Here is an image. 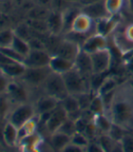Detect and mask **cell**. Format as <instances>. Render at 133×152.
<instances>
[{
    "mask_svg": "<svg viewBox=\"0 0 133 152\" xmlns=\"http://www.w3.org/2000/svg\"><path fill=\"white\" fill-rule=\"evenodd\" d=\"M106 114L112 122L133 129V84L130 82L118 86Z\"/></svg>",
    "mask_w": 133,
    "mask_h": 152,
    "instance_id": "cell-1",
    "label": "cell"
},
{
    "mask_svg": "<svg viewBox=\"0 0 133 152\" xmlns=\"http://www.w3.org/2000/svg\"><path fill=\"white\" fill-rule=\"evenodd\" d=\"M62 75L69 94L79 95L91 91L89 80L85 78L75 67Z\"/></svg>",
    "mask_w": 133,
    "mask_h": 152,
    "instance_id": "cell-2",
    "label": "cell"
},
{
    "mask_svg": "<svg viewBox=\"0 0 133 152\" xmlns=\"http://www.w3.org/2000/svg\"><path fill=\"white\" fill-rule=\"evenodd\" d=\"M44 85L46 94L56 98L60 102L69 94L63 75L60 73L52 72L44 83Z\"/></svg>",
    "mask_w": 133,
    "mask_h": 152,
    "instance_id": "cell-3",
    "label": "cell"
},
{
    "mask_svg": "<svg viewBox=\"0 0 133 152\" xmlns=\"http://www.w3.org/2000/svg\"><path fill=\"white\" fill-rule=\"evenodd\" d=\"M91 55L93 74L108 73L111 68L112 54L109 47L96 51Z\"/></svg>",
    "mask_w": 133,
    "mask_h": 152,
    "instance_id": "cell-4",
    "label": "cell"
},
{
    "mask_svg": "<svg viewBox=\"0 0 133 152\" xmlns=\"http://www.w3.org/2000/svg\"><path fill=\"white\" fill-rule=\"evenodd\" d=\"M34 110L32 105L26 102L21 103L10 114L8 121L19 129L34 117Z\"/></svg>",
    "mask_w": 133,
    "mask_h": 152,
    "instance_id": "cell-5",
    "label": "cell"
},
{
    "mask_svg": "<svg viewBox=\"0 0 133 152\" xmlns=\"http://www.w3.org/2000/svg\"><path fill=\"white\" fill-rule=\"evenodd\" d=\"M52 70L49 66L46 67H38V68H28L26 67L24 74L21 76L26 83L32 85H40L45 82Z\"/></svg>",
    "mask_w": 133,
    "mask_h": 152,
    "instance_id": "cell-6",
    "label": "cell"
},
{
    "mask_svg": "<svg viewBox=\"0 0 133 152\" xmlns=\"http://www.w3.org/2000/svg\"><path fill=\"white\" fill-rule=\"evenodd\" d=\"M52 55L46 50H31L26 57L24 64L28 68L49 66Z\"/></svg>",
    "mask_w": 133,
    "mask_h": 152,
    "instance_id": "cell-7",
    "label": "cell"
},
{
    "mask_svg": "<svg viewBox=\"0 0 133 152\" xmlns=\"http://www.w3.org/2000/svg\"><path fill=\"white\" fill-rule=\"evenodd\" d=\"M106 47H108L107 36L96 32L90 34L86 38V40L81 46V49L86 52L87 53L91 54L94 52Z\"/></svg>",
    "mask_w": 133,
    "mask_h": 152,
    "instance_id": "cell-8",
    "label": "cell"
},
{
    "mask_svg": "<svg viewBox=\"0 0 133 152\" xmlns=\"http://www.w3.org/2000/svg\"><path fill=\"white\" fill-rule=\"evenodd\" d=\"M80 51H81L80 45L65 38V39H63L61 41L58 48H57L53 55H58L63 57V58L74 62Z\"/></svg>",
    "mask_w": 133,
    "mask_h": 152,
    "instance_id": "cell-9",
    "label": "cell"
},
{
    "mask_svg": "<svg viewBox=\"0 0 133 152\" xmlns=\"http://www.w3.org/2000/svg\"><path fill=\"white\" fill-rule=\"evenodd\" d=\"M67 118H68V114L66 110L63 108L61 104H59L53 110L50 118L45 124L47 131L50 134H53V133L57 131Z\"/></svg>",
    "mask_w": 133,
    "mask_h": 152,
    "instance_id": "cell-10",
    "label": "cell"
},
{
    "mask_svg": "<svg viewBox=\"0 0 133 152\" xmlns=\"http://www.w3.org/2000/svg\"><path fill=\"white\" fill-rule=\"evenodd\" d=\"M93 27L96 28V24L94 23L93 19H91L90 16H88L86 14L81 11L80 14L74 19L71 31L90 35L93 34L91 32V30H92Z\"/></svg>",
    "mask_w": 133,
    "mask_h": 152,
    "instance_id": "cell-11",
    "label": "cell"
},
{
    "mask_svg": "<svg viewBox=\"0 0 133 152\" xmlns=\"http://www.w3.org/2000/svg\"><path fill=\"white\" fill-rule=\"evenodd\" d=\"M74 67L88 80H90L91 76L93 74L91 55L82 49L74 61Z\"/></svg>",
    "mask_w": 133,
    "mask_h": 152,
    "instance_id": "cell-12",
    "label": "cell"
},
{
    "mask_svg": "<svg viewBox=\"0 0 133 152\" xmlns=\"http://www.w3.org/2000/svg\"><path fill=\"white\" fill-rule=\"evenodd\" d=\"M48 33L51 34L59 35L64 33V20L63 12L51 9L48 17L46 18Z\"/></svg>",
    "mask_w": 133,
    "mask_h": 152,
    "instance_id": "cell-13",
    "label": "cell"
},
{
    "mask_svg": "<svg viewBox=\"0 0 133 152\" xmlns=\"http://www.w3.org/2000/svg\"><path fill=\"white\" fill-rule=\"evenodd\" d=\"M81 11L83 13L86 14L91 19H93L94 21L110 16V14L108 13L106 7H105L104 0L97 2V3L91 4V5L83 6V7H82Z\"/></svg>",
    "mask_w": 133,
    "mask_h": 152,
    "instance_id": "cell-14",
    "label": "cell"
},
{
    "mask_svg": "<svg viewBox=\"0 0 133 152\" xmlns=\"http://www.w3.org/2000/svg\"><path fill=\"white\" fill-rule=\"evenodd\" d=\"M49 67L53 72L64 74L74 67V62L63 58L58 55H52Z\"/></svg>",
    "mask_w": 133,
    "mask_h": 152,
    "instance_id": "cell-15",
    "label": "cell"
},
{
    "mask_svg": "<svg viewBox=\"0 0 133 152\" xmlns=\"http://www.w3.org/2000/svg\"><path fill=\"white\" fill-rule=\"evenodd\" d=\"M9 97L11 99H13L14 101L17 102H20V103H25L27 101L28 98V95L27 92L26 91V89L17 83H9L7 89V92Z\"/></svg>",
    "mask_w": 133,
    "mask_h": 152,
    "instance_id": "cell-16",
    "label": "cell"
},
{
    "mask_svg": "<svg viewBox=\"0 0 133 152\" xmlns=\"http://www.w3.org/2000/svg\"><path fill=\"white\" fill-rule=\"evenodd\" d=\"M26 67L22 63H14L7 65L0 66V72L9 78H17L21 77L24 74Z\"/></svg>",
    "mask_w": 133,
    "mask_h": 152,
    "instance_id": "cell-17",
    "label": "cell"
},
{
    "mask_svg": "<svg viewBox=\"0 0 133 152\" xmlns=\"http://www.w3.org/2000/svg\"><path fill=\"white\" fill-rule=\"evenodd\" d=\"M60 104V101L57 100L56 98L47 95L44 97H41L36 102V110L39 112V114L47 112V111H52L57 106Z\"/></svg>",
    "mask_w": 133,
    "mask_h": 152,
    "instance_id": "cell-18",
    "label": "cell"
},
{
    "mask_svg": "<svg viewBox=\"0 0 133 152\" xmlns=\"http://www.w3.org/2000/svg\"><path fill=\"white\" fill-rule=\"evenodd\" d=\"M71 138L72 137L64 134L62 132L56 131L51 134L50 145L55 151H63L64 148L71 142Z\"/></svg>",
    "mask_w": 133,
    "mask_h": 152,
    "instance_id": "cell-19",
    "label": "cell"
},
{
    "mask_svg": "<svg viewBox=\"0 0 133 152\" xmlns=\"http://www.w3.org/2000/svg\"><path fill=\"white\" fill-rule=\"evenodd\" d=\"M81 12V8L68 7L63 11V20H64V33L66 34L71 31L72 26L74 19Z\"/></svg>",
    "mask_w": 133,
    "mask_h": 152,
    "instance_id": "cell-20",
    "label": "cell"
},
{
    "mask_svg": "<svg viewBox=\"0 0 133 152\" xmlns=\"http://www.w3.org/2000/svg\"><path fill=\"white\" fill-rule=\"evenodd\" d=\"M2 135L5 143L9 147H13L18 140V128L8 121L4 127Z\"/></svg>",
    "mask_w": 133,
    "mask_h": 152,
    "instance_id": "cell-21",
    "label": "cell"
},
{
    "mask_svg": "<svg viewBox=\"0 0 133 152\" xmlns=\"http://www.w3.org/2000/svg\"><path fill=\"white\" fill-rule=\"evenodd\" d=\"M119 85H120V83H119L118 80L114 77V76L108 74L106 76V78L103 80L101 86L99 87L96 94H99L101 96H104V95L115 91Z\"/></svg>",
    "mask_w": 133,
    "mask_h": 152,
    "instance_id": "cell-22",
    "label": "cell"
},
{
    "mask_svg": "<svg viewBox=\"0 0 133 152\" xmlns=\"http://www.w3.org/2000/svg\"><path fill=\"white\" fill-rule=\"evenodd\" d=\"M91 121H93L95 126H96L98 131H101V134H102V133H108L112 124V121L105 112L97 114V115H93Z\"/></svg>",
    "mask_w": 133,
    "mask_h": 152,
    "instance_id": "cell-23",
    "label": "cell"
},
{
    "mask_svg": "<svg viewBox=\"0 0 133 152\" xmlns=\"http://www.w3.org/2000/svg\"><path fill=\"white\" fill-rule=\"evenodd\" d=\"M11 47L14 50H15L18 53H20L21 55H23L25 57H26L28 55V53H30V51H31L28 41L23 39V38H21V37H19L15 34V36H14Z\"/></svg>",
    "mask_w": 133,
    "mask_h": 152,
    "instance_id": "cell-24",
    "label": "cell"
},
{
    "mask_svg": "<svg viewBox=\"0 0 133 152\" xmlns=\"http://www.w3.org/2000/svg\"><path fill=\"white\" fill-rule=\"evenodd\" d=\"M60 104L66 110L67 114L81 110L80 104H79L77 97H76L75 95H72V94H68L64 99H63L60 102Z\"/></svg>",
    "mask_w": 133,
    "mask_h": 152,
    "instance_id": "cell-25",
    "label": "cell"
},
{
    "mask_svg": "<svg viewBox=\"0 0 133 152\" xmlns=\"http://www.w3.org/2000/svg\"><path fill=\"white\" fill-rule=\"evenodd\" d=\"M128 129L118 124V123H115V122H112L110 128V130L108 131L107 134L116 142H119V141H121L122 138L124 137V135L127 133Z\"/></svg>",
    "mask_w": 133,
    "mask_h": 152,
    "instance_id": "cell-26",
    "label": "cell"
},
{
    "mask_svg": "<svg viewBox=\"0 0 133 152\" xmlns=\"http://www.w3.org/2000/svg\"><path fill=\"white\" fill-rule=\"evenodd\" d=\"M89 110L93 114V115H97V114H101L105 112V107L103 103V100L102 96L99 94H94L91 102L89 107Z\"/></svg>",
    "mask_w": 133,
    "mask_h": 152,
    "instance_id": "cell-27",
    "label": "cell"
},
{
    "mask_svg": "<svg viewBox=\"0 0 133 152\" xmlns=\"http://www.w3.org/2000/svg\"><path fill=\"white\" fill-rule=\"evenodd\" d=\"M28 26L34 32H38L39 34H45L48 33V28H47V24L46 20H39V19H31L26 23Z\"/></svg>",
    "mask_w": 133,
    "mask_h": 152,
    "instance_id": "cell-28",
    "label": "cell"
},
{
    "mask_svg": "<svg viewBox=\"0 0 133 152\" xmlns=\"http://www.w3.org/2000/svg\"><path fill=\"white\" fill-rule=\"evenodd\" d=\"M50 11L47 7L37 6V7H34L30 10L29 15L31 19H39V20H46L48 17Z\"/></svg>",
    "mask_w": 133,
    "mask_h": 152,
    "instance_id": "cell-29",
    "label": "cell"
},
{
    "mask_svg": "<svg viewBox=\"0 0 133 152\" xmlns=\"http://www.w3.org/2000/svg\"><path fill=\"white\" fill-rule=\"evenodd\" d=\"M15 36V31L5 29L0 31V47L11 46Z\"/></svg>",
    "mask_w": 133,
    "mask_h": 152,
    "instance_id": "cell-30",
    "label": "cell"
},
{
    "mask_svg": "<svg viewBox=\"0 0 133 152\" xmlns=\"http://www.w3.org/2000/svg\"><path fill=\"white\" fill-rule=\"evenodd\" d=\"M0 53H4L5 55L8 56L9 58L12 60L18 62V63H22L24 64L26 57L21 55L20 53H18L15 50H14L11 46H6V47H0Z\"/></svg>",
    "mask_w": 133,
    "mask_h": 152,
    "instance_id": "cell-31",
    "label": "cell"
},
{
    "mask_svg": "<svg viewBox=\"0 0 133 152\" xmlns=\"http://www.w3.org/2000/svg\"><path fill=\"white\" fill-rule=\"evenodd\" d=\"M57 131L62 132V133H64V134H66V135L72 137L75 132H77L76 131V127H75V121L67 118L64 121V122L60 126V128L58 129Z\"/></svg>",
    "mask_w": 133,
    "mask_h": 152,
    "instance_id": "cell-32",
    "label": "cell"
},
{
    "mask_svg": "<svg viewBox=\"0 0 133 152\" xmlns=\"http://www.w3.org/2000/svg\"><path fill=\"white\" fill-rule=\"evenodd\" d=\"M104 2L110 15L118 14L123 5V0H104Z\"/></svg>",
    "mask_w": 133,
    "mask_h": 152,
    "instance_id": "cell-33",
    "label": "cell"
},
{
    "mask_svg": "<svg viewBox=\"0 0 133 152\" xmlns=\"http://www.w3.org/2000/svg\"><path fill=\"white\" fill-rule=\"evenodd\" d=\"M97 140L101 144L104 151H111L116 141H114L107 133H102L97 137Z\"/></svg>",
    "mask_w": 133,
    "mask_h": 152,
    "instance_id": "cell-34",
    "label": "cell"
},
{
    "mask_svg": "<svg viewBox=\"0 0 133 152\" xmlns=\"http://www.w3.org/2000/svg\"><path fill=\"white\" fill-rule=\"evenodd\" d=\"M90 140H91L84 134V133H82V132H75L71 138L72 143H74L75 145L83 148L84 150H85V148L87 147V145L89 144Z\"/></svg>",
    "mask_w": 133,
    "mask_h": 152,
    "instance_id": "cell-35",
    "label": "cell"
},
{
    "mask_svg": "<svg viewBox=\"0 0 133 152\" xmlns=\"http://www.w3.org/2000/svg\"><path fill=\"white\" fill-rule=\"evenodd\" d=\"M32 29L28 26L27 24L26 25H21L19 26L15 30V34L16 35H18L19 37L23 38V39L26 40V41H29L31 38L33 37L32 35Z\"/></svg>",
    "mask_w": 133,
    "mask_h": 152,
    "instance_id": "cell-36",
    "label": "cell"
},
{
    "mask_svg": "<svg viewBox=\"0 0 133 152\" xmlns=\"http://www.w3.org/2000/svg\"><path fill=\"white\" fill-rule=\"evenodd\" d=\"M121 143L123 148V152H133V133L127 131Z\"/></svg>",
    "mask_w": 133,
    "mask_h": 152,
    "instance_id": "cell-37",
    "label": "cell"
},
{
    "mask_svg": "<svg viewBox=\"0 0 133 152\" xmlns=\"http://www.w3.org/2000/svg\"><path fill=\"white\" fill-rule=\"evenodd\" d=\"M85 151L89 152H103V148H102L101 144L97 140H90L89 144L85 148Z\"/></svg>",
    "mask_w": 133,
    "mask_h": 152,
    "instance_id": "cell-38",
    "label": "cell"
},
{
    "mask_svg": "<svg viewBox=\"0 0 133 152\" xmlns=\"http://www.w3.org/2000/svg\"><path fill=\"white\" fill-rule=\"evenodd\" d=\"M70 3L66 0H53L51 7L53 10H57V11H64L67 7V4Z\"/></svg>",
    "mask_w": 133,
    "mask_h": 152,
    "instance_id": "cell-39",
    "label": "cell"
},
{
    "mask_svg": "<svg viewBox=\"0 0 133 152\" xmlns=\"http://www.w3.org/2000/svg\"><path fill=\"white\" fill-rule=\"evenodd\" d=\"M3 94H0V118L5 117L6 113L8 110V103L7 100L2 96Z\"/></svg>",
    "mask_w": 133,
    "mask_h": 152,
    "instance_id": "cell-40",
    "label": "cell"
},
{
    "mask_svg": "<svg viewBox=\"0 0 133 152\" xmlns=\"http://www.w3.org/2000/svg\"><path fill=\"white\" fill-rule=\"evenodd\" d=\"M8 83L9 82L7 81V76L1 72V74H0V94H4L5 92H7Z\"/></svg>",
    "mask_w": 133,
    "mask_h": 152,
    "instance_id": "cell-41",
    "label": "cell"
},
{
    "mask_svg": "<svg viewBox=\"0 0 133 152\" xmlns=\"http://www.w3.org/2000/svg\"><path fill=\"white\" fill-rule=\"evenodd\" d=\"M64 152H83V151H85L83 148L80 147V146H77L75 145L74 143H72L70 142L63 150Z\"/></svg>",
    "mask_w": 133,
    "mask_h": 152,
    "instance_id": "cell-42",
    "label": "cell"
},
{
    "mask_svg": "<svg viewBox=\"0 0 133 152\" xmlns=\"http://www.w3.org/2000/svg\"><path fill=\"white\" fill-rule=\"evenodd\" d=\"M125 37L127 38V40H129V42L133 43V24L129 25L125 31Z\"/></svg>",
    "mask_w": 133,
    "mask_h": 152,
    "instance_id": "cell-43",
    "label": "cell"
},
{
    "mask_svg": "<svg viewBox=\"0 0 133 152\" xmlns=\"http://www.w3.org/2000/svg\"><path fill=\"white\" fill-rule=\"evenodd\" d=\"M53 0H34V2L37 6L44 7H51Z\"/></svg>",
    "mask_w": 133,
    "mask_h": 152,
    "instance_id": "cell-44",
    "label": "cell"
},
{
    "mask_svg": "<svg viewBox=\"0 0 133 152\" xmlns=\"http://www.w3.org/2000/svg\"><path fill=\"white\" fill-rule=\"evenodd\" d=\"M100 1H102V0H81L79 3H80V5L82 7H83V6L93 4V3H97V2H100Z\"/></svg>",
    "mask_w": 133,
    "mask_h": 152,
    "instance_id": "cell-45",
    "label": "cell"
},
{
    "mask_svg": "<svg viewBox=\"0 0 133 152\" xmlns=\"http://www.w3.org/2000/svg\"><path fill=\"white\" fill-rule=\"evenodd\" d=\"M129 4H130V8H131V11L133 12V0H129Z\"/></svg>",
    "mask_w": 133,
    "mask_h": 152,
    "instance_id": "cell-46",
    "label": "cell"
},
{
    "mask_svg": "<svg viewBox=\"0 0 133 152\" xmlns=\"http://www.w3.org/2000/svg\"><path fill=\"white\" fill-rule=\"evenodd\" d=\"M81 0H72V3H79Z\"/></svg>",
    "mask_w": 133,
    "mask_h": 152,
    "instance_id": "cell-47",
    "label": "cell"
},
{
    "mask_svg": "<svg viewBox=\"0 0 133 152\" xmlns=\"http://www.w3.org/2000/svg\"><path fill=\"white\" fill-rule=\"evenodd\" d=\"M66 1H68V2H72V0H66Z\"/></svg>",
    "mask_w": 133,
    "mask_h": 152,
    "instance_id": "cell-48",
    "label": "cell"
}]
</instances>
